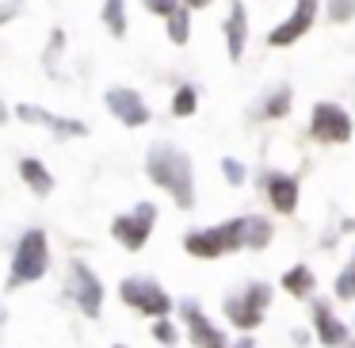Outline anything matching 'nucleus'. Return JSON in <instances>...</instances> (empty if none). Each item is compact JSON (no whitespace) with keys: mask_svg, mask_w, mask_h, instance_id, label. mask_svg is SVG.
I'll return each instance as SVG.
<instances>
[{"mask_svg":"<svg viewBox=\"0 0 355 348\" xmlns=\"http://www.w3.org/2000/svg\"><path fill=\"white\" fill-rule=\"evenodd\" d=\"M149 176L153 184H161L164 192H172V199L180 207H195V180H191V161L187 154H180L176 146H153L149 149Z\"/></svg>","mask_w":355,"mask_h":348,"instance_id":"f257e3e1","label":"nucleus"},{"mask_svg":"<svg viewBox=\"0 0 355 348\" xmlns=\"http://www.w3.org/2000/svg\"><path fill=\"white\" fill-rule=\"evenodd\" d=\"M187 253L195 256H218V253H230V249L245 245V218H233L225 226H214V230H199V233H187Z\"/></svg>","mask_w":355,"mask_h":348,"instance_id":"f03ea898","label":"nucleus"},{"mask_svg":"<svg viewBox=\"0 0 355 348\" xmlns=\"http://www.w3.org/2000/svg\"><path fill=\"white\" fill-rule=\"evenodd\" d=\"M50 264V249H46V233L31 230L16 249V260H12V283H31V279L46 276Z\"/></svg>","mask_w":355,"mask_h":348,"instance_id":"7ed1b4c3","label":"nucleus"},{"mask_svg":"<svg viewBox=\"0 0 355 348\" xmlns=\"http://www.w3.org/2000/svg\"><path fill=\"white\" fill-rule=\"evenodd\" d=\"M123 302L138 306L141 314H168V295L153 279H123Z\"/></svg>","mask_w":355,"mask_h":348,"instance_id":"20e7f679","label":"nucleus"},{"mask_svg":"<svg viewBox=\"0 0 355 348\" xmlns=\"http://www.w3.org/2000/svg\"><path fill=\"white\" fill-rule=\"evenodd\" d=\"M268 287L263 283H252L241 299H230L225 302V314L233 317V325H241V329H252V325H260V314L263 306H268Z\"/></svg>","mask_w":355,"mask_h":348,"instance_id":"39448f33","label":"nucleus"},{"mask_svg":"<svg viewBox=\"0 0 355 348\" xmlns=\"http://www.w3.org/2000/svg\"><path fill=\"white\" fill-rule=\"evenodd\" d=\"M313 138L317 142H347L352 138V119L336 103H317L313 108Z\"/></svg>","mask_w":355,"mask_h":348,"instance_id":"423d86ee","label":"nucleus"},{"mask_svg":"<svg viewBox=\"0 0 355 348\" xmlns=\"http://www.w3.org/2000/svg\"><path fill=\"white\" fill-rule=\"evenodd\" d=\"M153 218H157L153 203H141L134 215L115 218V238L123 241L126 249H141V245H146V238H149V230H153Z\"/></svg>","mask_w":355,"mask_h":348,"instance_id":"0eeeda50","label":"nucleus"},{"mask_svg":"<svg viewBox=\"0 0 355 348\" xmlns=\"http://www.w3.org/2000/svg\"><path fill=\"white\" fill-rule=\"evenodd\" d=\"M313 16H317V0H298V8H294V16L286 19V24H279L275 31L268 35V42H271V47H291L294 39H302V35L309 31Z\"/></svg>","mask_w":355,"mask_h":348,"instance_id":"6e6552de","label":"nucleus"},{"mask_svg":"<svg viewBox=\"0 0 355 348\" xmlns=\"http://www.w3.org/2000/svg\"><path fill=\"white\" fill-rule=\"evenodd\" d=\"M107 108L115 111V119H119V123H126V126L149 123V108L141 103V96L134 92V88H111V92H107Z\"/></svg>","mask_w":355,"mask_h":348,"instance_id":"1a4fd4ad","label":"nucleus"},{"mask_svg":"<svg viewBox=\"0 0 355 348\" xmlns=\"http://www.w3.org/2000/svg\"><path fill=\"white\" fill-rule=\"evenodd\" d=\"M73 276H77V302H80V310H85L88 317H96V314H100V306H103L100 279H96L85 264H73Z\"/></svg>","mask_w":355,"mask_h":348,"instance_id":"9d476101","label":"nucleus"},{"mask_svg":"<svg viewBox=\"0 0 355 348\" xmlns=\"http://www.w3.org/2000/svg\"><path fill=\"white\" fill-rule=\"evenodd\" d=\"M184 317H187V325H191V340H195L199 348H225V337L199 314V306H191V302H187V306H184Z\"/></svg>","mask_w":355,"mask_h":348,"instance_id":"9b49d317","label":"nucleus"},{"mask_svg":"<svg viewBox=\"0 0 355 348\" xmlns=\"http://www.w3.org/2000/svg\"><path fill=\"white\" fill-rule=\"evenodd\" d=\"M268 195H271V203L286 215V210H294V203H298V184H294L291 176L271 172V176H268Z\"/></svg>","mask_w":355,"mask_h":348,"instance_id":"f8f14e48","label":"nucleus"},{"mask_svg":"<svg viewBox=\"0 0 355 348\" xmlns=\"http://www.w3.org/2000/svg\"><path fill=\"white\" fill-rule=\"evenodd\" d=\"M225 39H230V58L237 62L245 54V8L233 4L230 8V19H225Z\"/></svg>","mask_w":355,"mask_h":348,"instance_id":"ddd939ff","label":"nucleus"},{"mask_svg":"<svg viewBox=\"0 0 355 348\" xmlns=\"http://www.w3.org/2000/svg\"><path fill=\"white\" fill-rule=\"evenodd\" d=\"M313 322H317V337H321L324 345H344V340H347L344 325L329 314V306H317L313 310Z\"/></svg>","mask_w":355,"mask_h":348,"instance_id":"4468645a","label":"nucleus"},{"mask_svg":"<svg viewBox=\"0 0 355 348\" xmlns=\"http://www.w3.org/2000/svg\"><path fill=\"white\" fill-rule=\"evenodd\" d=\"M19 172H24V180L35 188L39 195H50V188H54V180H50V172L42 169V161H35V157H27L24 165H19Z\"/></svg>","mask_w":355,"mask_h":348,"instance_id":"2eb2a0df","label":"nucleus"},{"mask_svg":"<svg viewBox=\"0 0 355 348\" xmlns=\"http://www.w3.org/2000/svg\"><path fill=\"white\" fill-rule=\"evenodd\" d=\"M268 238H271V226L263 218H245V245L260 249V245H268Z\"/></svg>","mask_w":355,"mask_h":348,"instance_id":"dca6fc26","label":"nucleus"},{"mask_svg":"<svg viewBox=\"0 0 355 348\" xmlns=\"http://www.w3.org/2000/svg\"><path fill=\"white\" fill-rule=\"evenodd\" d=\"M286 291H294V295H309L313 291V276H309V268H294V272H286Z\"/></svg>","mask_w":355,"mask_h":348,"instance_id":"f3484780","label":"nucleus"},{"mask_svg":"<svg viewBox=\"0 0 355 348\" xmlns=\"http://www.w3.org/2000/svg\"><path fill=\"white\" fill-rule=\"evenodd\" d=\"M103 19H107L111 35H123V31H126V19H123V0H107V4H103Z\"/></svg>","mask_w":355,"mask_h":348,"instance_id":"a211bd4d","label":"nucleus"},{"mask_svg":"<svg viewBox=\"0 0 355 348\" xmlns=\"http://www.w3.org/2000/svg\"><path fill=\"white\" fill-rule=\"evenodd\" d=\"M286 103H291V92H286V88H279V92L271 96L268 103H263V115H271V119L286 115Z\"/></svg>","mask_w":355,"mask_h":348,"instance_id":"6ab92c4d","label":"nucleus"},{"mask_svg":"<svg viewBox=\"0 0 355 348\" xmlns=\"http://www.w3.org/2000/svg\"><path fill=\"white\" fill-rule=\"evenodd\" d=\"M168 35L172 42H187V12H172L168 16Z\"/></svg>","mask_w":355,"mask_h":348,"instance_id":"aec40b11","label":"nucleus"},{"mask_svg":"<svg viewBox=\"0 0 355 348\" xmlns=\"http://www.w3.org/2000/svg\"><path fill=\"white\" fill-rule=\"evenodd\" d=\"M172 111H176V115H191V111H195V88H180Z\"/></svg>","mask_w":355,"mask_h":348,"instance_id":"412c9836","label":"nucleus"},{"mask_svg":"<svg viewBox=\"0 0 355 348\" xmlns=\"http://www.w3.org/2000/svg\"><path fill=\"white\" fill-rule=\"evenodd\" d=\"M329 12H332V19H340V24H344V19L355 12V0H329Z\"/></svg>","mask_w":355,"mask_h":348,"instance_id":"4be33fe9","label":"nucleus"},{"mask_svg":"<svg viewBox=\"0 0 355 348\" xmlns=\"http://www.w3.org/2000/svg\"><path fill=\"white\" fill-rule=\"evenodd\" d=\"M153 337L161 340V345H172V340H176V333H172L168 322H157V325H153Z\"/></svg>","mask_w":355,"mask_h":348,"instance_id":"5701e85b","label":"nucleus"},{"mask_svg":"<svg viewBox=\"0 0 355 348\" xmlns=\"http://www.w3.org/2000/svg\"><path fill=\"white\" fill-rule=\"evenodd\" d=\"M146 4L157 12V16H172V12H176V0H146Z\"/></svg>","mask_w":355,"mask_h":348,"instance_id":"b1692460","label":"nucleus"},{"mask_svg":"<svg viewBox=\"0 0 355 348\" xmlns=\"http://www.w3.org/2000/svg\"><path fill=\"white\" fill-rule=\"evenodd\" d=\"M222 169H225V176H230V184H241V180H245V169H241L237 161H225Z\"/></svg>","mask_w":355,"mask_h":348,"instance_id":"393cba45","label":"nucleus"},{"mask_svg":"<svg viewBox=\"0 0 355 348\" xmlns=\"http://www.w3.org/2000/svg\"><path fill=\"white\" fill-rule=\"evenodd\" d=\"M202 4H210V0H187V8H202Z\"/></svg>","mask_w":355,"mask_h":348,"instance_id":"a878e982","label":"nucleus"},{"mask_svg":"<svg viewBox=\"0 0 355 348\" xmlns=\"http://www.w3.org/2000/svg\"><path fill=\"white\" fill-rule=\"evenodd\" d=\"M237 348H252V340H241V345Z\"/></svg>","mask_w":355,"mask_h":348,"instance_id":"bb28decb","label":"nucleus"},{"mask_svg":"<svg viewBox=\"0 0 355 348\" xmlns=\"http://www.w3.org/2000/svg\"><path fill=\"white\" fill-rule=\"evenodd\" d=\"M347 272H352V276H355V256H352V268H347Z\"/></svg>","mask_w":355,"mask_h":348,"instance_id":"cd10ccee","label":"nucleus"}]
</instances>
